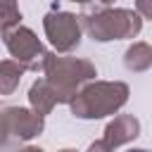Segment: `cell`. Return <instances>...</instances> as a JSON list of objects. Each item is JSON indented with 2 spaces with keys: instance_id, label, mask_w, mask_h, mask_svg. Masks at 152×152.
<instances>
[{
  "instance_id": "cell-1",
  "label": "cell",
  "mask_w": 152,
  "mask_h": 152,
  "mask_svg": "<svg viewBox=\"0 0 152 152\" xmlns=\"http://www.w3.org/2000/svg\"><path fill=\"white\" fill-rule=\"evenodd\" d=\"M126 152H147V150H126Z\"/></svg>"
}]
</instances>
